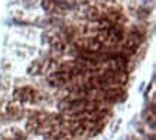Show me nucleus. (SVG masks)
<instances>
[{
  "instance_id": "nucleus-1",
  "label": "nucleus",
  "mask_w": 156,
  "mask_h": 140,
  "mask_svg": "<svg viewBox=\"0 0 156 140\" xmlns=\"http://www.w3.org/2000/svg\"><path fill=\"white\" fill-rule=\"evenodd\" d=\"M61 121V116L49 114V113H35L34 116L28 118L26 130L29 133H35V135H46L51 130L58 127Z\"/></svg>"
},
{
  "instance_id": "nucleus-2",
  "label": "nucleus",
  "mask_w": 156,
  "mask_h": 140,
  "mask_svg": "<svg viewBox=\"0 0 156 140\" xmlns=\"http://www.w3.org/2000/svg\"><path fill=\"white\" fill-rule=\"evenodd\" d=\"M95 38L100 40L103 46H116L124 40V29L122 25H113L104 30H98Z\"/></svg>"
},
{
  "instance_id": "nucleus-3",
  "label": "nucleus",
  "mask_w": 156,
  "mask_h": 140,
  "mask_svg": "<svg viewBox=\"0 0 156 140\" xmlns=\"http://www.w3.org/2000/svg\"><path fill=\"white\" fill-rule=\"evenodd\" d=\"M74 46L83 54H100L104 48L95 36H80L74 42Z\"/></svg>"
},
{
  "instance_id": "nucleus-4",
  "label": "nucleus",
  "mask_w": 156,
  "mask_h": 140,
  "mask_svg": "<svg viewBox=\"0 0 156 140\" xmlns=\"http://www.w3.org/2000/svg\"><path fill=\"white\" fill-rule=\"evenodd\" d=\"M75 74H73L68 69H62V68H56L54 71H51V74L48 75V82L52 87H65V85L71 84L75 79Z\"/></svg>"
},
{
  "instance_id": "nucleus-5",
  "label": "nucleus",
  "mask_w": 156,
  "mask_h": 140,
  "mask_svg": "<svg viewBox=\"0 0 156 140\" xmlns=\"http://www.w3.org/2000/svg\"><path fill=\"white\" fill-rule=\"evenodd\" d=\"M13 98L19 104H34L39 101L41 94L32 87H19L13 91Z\"/></svg>"
},
{
  "instance_id": "nucleus-6",
  "label": "nucleus",
  "mask_w": 156,
  "mask_h": 140,
  "mask_svg": "<svg viewBox=\"0 0 156 140\" xmlns=\"http://www.w3.org/2000/svg\"><path fill=\"white\" fill-rule=\"evenodd\" d=\"M142 35L139 33V32H136V30H133V32H130V33L124 38V44H123V52L120 54V55L126 56V55H133L134 52L137 51V48L140 46V44H142Z\"/></svg>"
},
{
  "instance_id": "nucleus-7",
  "label": "nucleus",
  "mask_w": 156,
  "mask_h": 140,
  "mask_svg": "<svg viewBox=\"0 0 156 140\" xmlns=\"http://www.w3.org/2000/svg\"><path fill=\"white\" fill-rule=\"evenodd\" d=\"M2 114L7 120H19L23 116V107L19 103H6L2 107Z\"/></svg>"
},
{
  "instance_id": "nucleus-8",
  "label": "nucleus",
  "mask_w": 156,
  "mask_h": 140,
  "mask_svg": "<svg viewBox=\"0 0 156 140\" xmlns=\"http://www.w3.org/2000/svg\"><path fill=\"white\" fill-rule=\"evenodd\" d=\"M45 136V140H71L74 139L73 133L69 131L68 127H65L64 124H59L58 127H55L54 130H51L49 133H46Z\"/></svg>"
},
{
  "instance_id": "nucleus-9",
  "label": "nucleus",
  "mask_w": 156,
  "mask_h": 140,
  "mask_svg": "<svg viewBox=\"0 0 156 140\" xmlns=\"http://www.w3.org/2000/svg\"><path fill=\"white\" fill-rule=\"evenodd\" d=\"M101 16H103V13L100 12V9L97 6H87L85 10H84V17L91 20V22H97Z\"/></svg>"
},
{
  "instance_id": "nucleus-10",
  "label": "nucleus",
  "mask_w": 156,
  "mask_h": 140,
  "mask_svg": "<svg viewBox=\"0 0 156 140\" xmlns=\"http://www.w3.org/2000/svg\"><path fill=\"white\" fill-rule=\"evenodd\" d=\"M42 7H44L45 12H48V13H56V12H59L61 9H64L61 5H58L55 0H44L42 2Z\"/></svg>"
},
{
  "instance_id": "nucleus-11",
  "label": "nucleus",
  "mask_w": 156,
  "mask_h": 140,
  "mask_svg": "<svg viewBox=\"0 0 156 140\" xmlns=\"http://www.w3.org/2000/svg\"><path fill=\"white\" fill-rule=\"evenodd\" d=\"M23 139V135L19 133L17 129H12V131L9 135H5L0 140H22Z\"/></svg>"
}]
</instances>
